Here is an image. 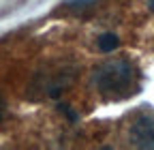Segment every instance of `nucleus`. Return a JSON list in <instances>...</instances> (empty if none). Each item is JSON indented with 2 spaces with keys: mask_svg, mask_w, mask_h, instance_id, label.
<instances>
[{
  "mask_svg": "<svg viewBox=\"0 0 154 150\" xmlns=\"http://www.w3.org/2000/svg\"><path fill=\"white\" fill-rule=\"evenodd\" d=\"M139 71L131 60L118 58L94 71V86L109 101H122L139 92Z\"/></svg>",
  "mask_w": 154,
  "mask_h": 150,
  "instance_id": "f257e3e1",
  "label": "nucleus"
},
{
  "mask_svg": "<svg viewBox=\"0 0 154 150\" xmlns=\"http://www.w3.org/2000/svg\"><path fill=\"white\" fill-rule=\"evenodd\" d=\"M128 137H131V142L137 148L154 150V114H152V111L139 114L137 118H135Z\"/></svg>",
  "mask_w": 154,
  "mask_h": 150,
  "instance_id": "f03ea898",
  "label": "nucleus"
},
{
  "mask_svg": "<svg viewBox=\"0 0 154 150\" xmlns=\"http://www.w3.org/2000/svg\"><path fill=\"white\" fill-rule=\"evenodd\" d=\"M99 49L103 52V54H109V52H113V49H118V45H120V39L116 36L113 32H105V34H101L99 36Z\"/></svg>",
  "mask_w": 154,
  "mask_h": 150,
  "instance_id": "7ed1b4c3",
  "label": "nucleus"
},
{
  "mask_svg": "<svg viewBox=\"0 0 154 150\" xmlns=\"http://www.w3.org/2000/svg\"><path fill=\"white\" fill-rule=\"evenodd\" d=\"M94 0H66V5L69 7H88V5H92Z\"/></svg>",
  "mask_w": 154,
  "mask_h": 150,
  "instance_id": "20e7f679",
  "label": "nucleus"
},
{
  "mask_svg": "<svg viewBox=\"0 0 154 150\" xmlns=\"http://www.w3.org/2000/svg\"><path fill=\"white\" fill-rule=\"evenodd\" d=\"M60 111H64V114H66V116H69L71 120H77V114L69 109V105H60Z\"/></svg>",
  "mask_w": 154,
  "mask_h": 150,
  "instance_id": "39448f33",
  "label": "nucleus"
},
{
  "mask_svg": "<svg viewBox=\"0 0 154 150\" xmlns=\"http://www.w3.org/2000/svg\"><path fill=\"white\" fill-rule=\"evenodd\" d=\"M148 5H150V9L154 11V0H148Z\"/></svg>",
  "mask_w": 154,
  "mask_h": 150,
  "instance_id": "423d86ee",
  "label": "nucleus"
}]
</instances>
